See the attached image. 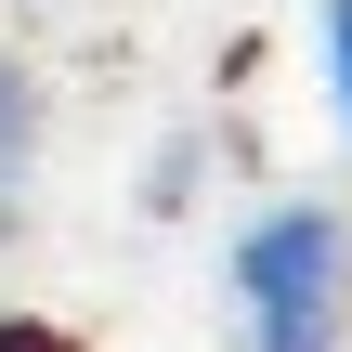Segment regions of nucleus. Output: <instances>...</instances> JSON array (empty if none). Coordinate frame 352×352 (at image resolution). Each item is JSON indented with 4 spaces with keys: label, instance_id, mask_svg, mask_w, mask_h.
<instances>
[{
    "label": "nucleus",
    "instance_id": "nucleus-1",
    "mask_svg": "<svg viewBox=\"0 0 352 352\" xmlns=\"http://www.w3.org/2000/svg\"><path fill=\"white\" fill-rule=\"evenodd\" d=\"M235 314H248V352H340L352 340V222L327 196H287L235 235Z\"/></svg>",
    "mask_w": 352,
    "mask_h": 352
},
{
    "label": "nucleus",
    "instance_id": "nucleus-2",
    "mask_svg": "<svg viewBox=\"0 0 352 352\" xmlns=\"http://www.w3.org/2000/svg\"><path fill=\"white\" fill-rule=\"evenodd\" d=\"M314 39H327V104H340V131H352V0L314 13Z\"/></svg>",
    "mask_w": 352,
    "mask_h": 352
},
{
    "label": "nucleus",
    "instance_id": "nucleus-3",
    "mask_svg": "<svg viewBox=\"0 0 352 352\" xmlns=\"http://www.w3.org/2000/svg\"><path fill=\"white\" fill-rule=\"evenodd\" d=\"M13 170H26V78L0 65V196H13Z\"/></svg>",
    "mask_w": 352,
    "mask_h": 352
},
{
    "label": "nucleus",
    "instance_id": "nucleus-4",
    "mask_svg": "<svg viewBox=\"0 0 352 352\" xmlns=\"http://www.w3.org/2000/svg\"><path fill=\"white\" fill-rule=\"evenodd\" d=\"M0 352H65V340H52V327H0Z\"/></svg>",
    "mask_w": 352,
    "mask_h": 352
}]
</instances>
